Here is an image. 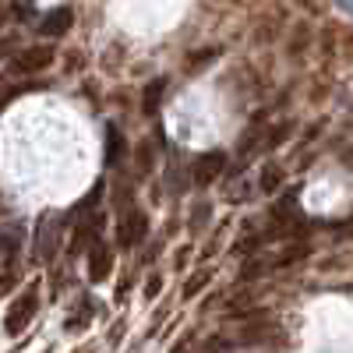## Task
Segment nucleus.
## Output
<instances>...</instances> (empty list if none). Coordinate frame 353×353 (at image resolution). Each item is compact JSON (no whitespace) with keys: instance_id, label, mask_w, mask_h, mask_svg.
<instances>
[{"instance_id":"f257e3e1","label":"nucleus","mask_w":353,"mask_h":353,"mask_svg":"<svg viewBox=\"0 0 353 353\" xmlns=\"http://www.w3.org/2000/svg\"><path fill=\"white\" fill-rule=\"evenodd\" d=\"M36 307H39V290L36 286H25V293L11 304V311H8V321H4V329L11 332V336H18L21 329H28V321L36 318Z\"/></svg>"},{"instance_id":"f03ea898","label":"nucleus","mask_w":353,"mask_h":353,"mask_svg":"<svg viewBox=\"0 0 353 353\" xmlns=\"http://www.w3.org/2000/svg\"><path fill=\"white\" fill-rule=\"evenodd\" d=\"M53 64V46H28L14 57V71L18 74H36Z\"/></svg>"},{"instance_id":"7ed1b4c3","label":"nucleus","mask_w":353,"mask_h":353,"mask_svg":"<svg viewBox=\"0 0 353 353\" xmlns=\"http://www.w3.org/2000/svg\"><path fill=\"white\" fill-rule=\"evenodd\" d=\"M223 166H226V156H223V152H205V156H198V159H194V184H198V188H209L216 176L223 173Z\"/></svg>"},{"instance_id":"20e7f679","label":"nucleus","mask_w":353,"mask_h":353,"mask_svg":"<svg viewBox=\"0 0 353 353\" xmlns=\"http://www.w3.org/2000/svg\"><path fill=\"white\" fill-rule=\"evenodd\" d=\"M110 272H113V251L99 241V244H92V251H88V279L106 283Z\"/></svg>"},{"instance_id":"39448f33","label":"nucleus","mask_w":353,"mask_h":353,"mask_svg":"<svg viewBox=\"0 0 353 353\" xmlns=\"http://www.w3.org/2000/svg\"><path fill=\"white\" fill-rule=\"evenodd\" d=\"M71 21H74V11H71V8H57V11H50V14L43 18V36H50V39L64 36L68 28H71Z\"/></svg>"},{"instance_id":"423d86ee","label":"nucleus","mask_w":353,"mask_h":353,"mask_svg":"<svg viewBox=\"0 0 353 353\" xmlns=\"http://www.w3.org/2000/svg\"><path fill=\"white\" fill-rule=\"evenodd\" d=\"M145 226H149V223H145V212L141 209H131L124 216V226H121V241L124 244H138L145 237Z\"/></svg>"},{"instance_id":"0eeeda50","label":"nucleus","mask_w":353,"mask_h":353,"mask_svg":"<svg viewBox=\"0 0 353 353\" xmlns=\"http://www.w3.org/2000/svg\"><path fill=\"white\" fill-rule=\"evenodd\" d=\"M121 156H124V138H121V131L110 124L106 128V166H117Z\"/></svg>"},{"instance_id":"6e6552de","label":"nucleus","mask_w":353,"mask_h":353,"mask_svg":"<svg viewBox=\"0 0 353 353\" xmlns=\"http://www.w3.org/2000/svg\"><path fill=\"white\" fill-rule=\"evenodd\" d=\"M163 92H166V81H163V78L149 81V88H145V113H149V117L159 110V99H163Z\"/></svg>"},{"instance_id":"1a4fd4ad","label":"nucleus","mask_w":353,"mask_h":353,"mask_svg":"<svg viewBox=\"0 0 353 353\" xmlns=\"http://www.w3.org/2000/svg\"><path fill=\"white\" fill-rule=\"evenodd\" d=\"M14 283H18V272H14V265H0V297H4L8 290H14Z\"/></svg>"},{"instance_id":"9d476101","label":"nucleus","mask_w":353,"mask_h":353,"mask_svg":"<svg viewBox=\"0 0 353 353\" xmlns=\"http://www.w3.org/2000/svg\"><path fill=\"white\" fill-rule=\"evenodd\" d=\"M279 181H283V173H279L276 166H269V170H265V184H261V188H265V191H276Z\"/></svg>"},{"instance_id":"9b49d317","label":"nucleus","mask_w":353,"mask_h":353,"mask_svg":"<svg viewBox=\"0 0 353 353\" xmlns=\"http://www.w3.org/2000/svg\"><path fill=\"white\" fill-rule=\"evenodd\" d=\"M205 283H209V272H198L194 279H188V286H184V297H194L198 286H205Z\"/></svg>"},{"instance_id":"f8f14e48","label":"nucleus","mask_w":353,"mask_h":353,"mask_svg":"<svg viewBox=\"0 0 353 353\" xmlns=\"http://www.w3.org/2000/svg\"><path fill=\"white\" fill-rule=\"evenodd\" d=\"M11 96H14V88H11L4 78H0V110H4V106L11 103Z\"/></svg>"},{"instance_id":"ddd939ff","label":"nucleus","mask_w":353,"mask_h":353,"mask_svg":"<svg viewBox=\"0 0 353 353\" xmlns=\"http://www.w3.org/2000/svg\"><path fill=\"white\" fill-rule=\"evenodd\" d=\"M11 50H14V39H4V43H0V61H4Z\"/></svg>"},{"instance_id":"4468645a","label":"nucleus","mask_w":353,"mask_h":353,"mask_svg":"<svg viewBox=\"0 0 353 353\" xmlns=\"http://www.w3.org/2000/svg\"><path fill=\"white\" fill-rule=\"evenodd\" d=\"M145 293H149V297H156V293H159V276L149 279V290H145Z\"/></svg>"},{"instance_id":"2eb2a0df","label":"nucleus","mask_w":353,"mask_h":353,"mask_svg":"<svg viewBox=\"0 0 353 353\" xmlns=\"http://www.w3.org/2000/svg\"><path fill=\"white\" fill-rule=\"evenodd\" d=\"M8 21V11H0V25H4Z\"/></svg>"}]
</instances>
